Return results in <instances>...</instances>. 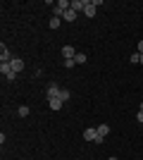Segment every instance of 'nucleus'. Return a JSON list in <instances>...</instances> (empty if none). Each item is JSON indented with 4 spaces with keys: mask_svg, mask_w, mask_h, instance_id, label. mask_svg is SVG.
I'll list each match as a JSON object with an SVG mask.
<instances>
[{
    "mask_svg": "<svg viewBox=\"0 0 143 160\" xmlns=\"http://www.w3.org/2000/svg\"><path fill=\"white\" fill-rule=\"evenodd\" d=\"M69 7H72V2H69V0H57V2H55V7H53V17H60V19H62Z\"/></svg>",
    "mask_w": 143,
    "mask_h": 160,
    "instance_id": "f257e3e1",
    "label": "nucleus"
},
{
    "mask_svg": "<svg viewBox=\"0 0 143 160\" xmlns=\"http://www.w3.org/2000/svg\"><path fill=\"white\" fill-rule=\"evenodd\" d=\"M0 74H2V77H5V79H17V72H14L12 69V65H10V62H0Z\"/></svg>",
    "mask_w": 143,
    "mask_h": 160,
    "instance_id": "f03ea898",
    "label": "nucleus"
},
{
    "mask_svg": "<svg viewBox=\"0 0 143 160\" xmlns=\"http://www.w3.org/2000/svg\"><path fill=\"white\" fill-rule=\"evenodd\" d=\"M76 53H79V50H74V46H62V58H64V60H74Z\"/></svg>",
    "mask_w": 143,
    "mask_h": 160,
    "instance_id": "7ed1b4c3",
    "label": "nucleus"
},
{
    "mask_svg": "<svg viewBox=\"0 0 143 160\" xmlns=\"http://www.w3.org/2000/svg\"><path fill=\"white\" fill-rule=\"evenodd\" d=\"M12 60L14 58H12V53H10V48L2 43V46H0V62H12Z\"/></svg>",
    "mask_w": 143,
    "mask_h": 160,
    "instance_id": "20e7f679",
    "label": "nucleus"
},
{
    "mask_svg": "<svg viewBox=\"0 0 143 160\" xmlns=\"http://www.w3.org/2000/svg\"><path fill=\"white\" fill-rule=\"evenodd\" d=\"M95 132H98V141H102L105 136L110 134V124H105V122H100L98 127H95Z\"/></svg>",
    "mask_w": 143,
    "mask_h": 160,
    "instance_id": "39448f33",
    "label": "nucleus"
},
{
    "mask_svg": "<svg viewBox=\"0 0 143 160\" xmlns=\"http://www.w3.org/2000/svg\"><path fill=\"white\" fill-rule=\"evenodd\" d=\"M60 91H62V88L53 81V84L48 86V93H45V96H48V100H50V98H60Z\"/></svg>",
    "mask_w": 143,
    "mask_h": 160,
    "instance_id": "423d86ee",
    "label": "nucleus"
},
{
    "mask_svg": "<svg viewBox=\"0 0 143 160\" xmlns=\"http://www.w3.org/2000/svg\"><path fill=\"white\" fill-rule=\"evenodd\" d=\"M86 5H88V0H72V10H74L76 14L83 12V10H86Z\"/></svg>",
    "mask_w": 143,
    "mask_h": 160,
    "instance_id": "0eeeda50",
    "label": "nucleus"
},
{
    "mask_svg": "<svg viewBox=\"0 0 143 160\" xmlns=\"http://www.w3.org/2000/svg\"><path fill=\"white\" fill-rule=\"evenodd\" d=\"M83 141H98V132H95L93 127L83 129Z\"/></svg>",
    "mask_w": 143,
    "mask_h": 160,
    "instance_id": "6e6552de",
    "label": "nucleus"
},
{
    "mask_svg": "<svg viewBox=\"0 0 143 160\" xmlns=\"http://www.w3.org/2000/svg\"><path fill=\"white\" fill-rule=\"evenodd\" d=\"M95 12H98V7L93 5V0H88V5H86V10H83V14H86V17H95Z\"/></svg>",
    "mask_w": 143,
    "mask_h": 160,
    "instance_id": "1a4fd4ad",
    "label": "nucleus"
},
{
    "mask_svg": "<svg viewBox=\"0 0 143 160\" xmlns=\"http://www.w3.org/2000/svg\"><path fill=\"white\" fill-rule=\"evenodd\" d=\"M10 65H12V69H14V72H17V74H19L21 69H24V60H19V58H14V60L10 62Z\"/></svg>",
    "mask_w": 143,
    "mask_h": 160,
    "instance_id": "9d476101",
    "label": "nucleus"
},
{
    "mask_svg": "<svg viewBox=\"0 0 143 160\" xmlns=\"http://www.w3.org/2000/svg\"><path fill=\"white\" fill-rule=\"evenodd\" d=\"M48 105H50V110H60V108H62V98H50V100H48Z\"/></svg>",
    "mask_w": 143,
    "mask_h": 160,
    "instance_id": "9b49d317",
    "label": "nucleus"
},
{
    "mask_svg": "<svg viewBox=\"0 0 143 160\" xmlns=\"http://www.w3.org/2000/svg\"><path fill=\"white\" fill-rule=\"evenodd\" d=\"M60 24H62L60 17H50V22H48V27H50V29H60Z\"/></svg>",
    "mask_w": 143,
    "mask_h": 160,
    "instance_id": "f8f14e48",
    "label": "nucleus"
},
{
    "mask_svg": "<svg viewBox=\"0 0 143 160\" xmlns=\"http://www.w3.org/2000/svg\"><path fill=\"white\" fill-rule=\"evenodd\" d=\"M62 19H64V22H74V19H76V12L72 10V7H69L67 12H64V17H62Z\"/></svg>",
    "mask_w": 143,
    "mask_h": 160,
    "instance_id": "ddd939ff",
    "label": "nucleus"
},
{
    "mask_svg": "<svg viewBox=\"0 0 143 160\" xmlns=\"http://www.w3.org/2000/svg\"><path fill=\"white\" fill-rule=\"evenodd\" d=\"M74 62H76V65H83V62H86V53H76Z\"/></svg>",
    "mask_w": 143,
    "mask_h": 160,
    "instance_id": "4468645a",
    "label": "nucleus"
},
{
    "mask_svg": "<svg viewBox=\"0 0 143 160\" xmlns=\"http://www.w3.org/2000/svg\"><path fill=\"white\" fill-rule=\"evenodd\" d=\"M69 96H72V93H69V88H62V91H60V98H62V103H67V100H69Z\"/></svg>",
    "mask_w": 143,
    "mask_h": 160,
    "instance_id": "2eb2a0df",
    "label": "nucleus"
},
{
    "mask_svg": "<svg viewBox=\"0 0 143 160\" xmlns=\"http://www.w3.org/2000/svg\"><path fill=\"white\" fill-rule=\"evenodd\" d=\"M29 112H31V108H29V105H21L19 108V115H21V117H29Z\"/></svg>",
    "mask_w": 143,
    "mask_h": 160,
    "instance_id": "dca6fc26",
    "label": "nucleus"
},
{
    "mask_svg": "<svg viewBox=\"0 0 143 160\" xmlns=\"http://www.w3.org/2000/svg\"><path fill=\"white\" fill-rule=\"evenodd\" d=\"M131 62H134V65H141V55L134 53V55H131Z\"/></svg>",
    "mask_w": 143,
    "mask_h": 160,
    "instance_id": "f3484780",
    "label": "nucleus"
},
{
    "mask_svg": "<svg viewBox=\"0 0 143 160\" xmlns=\"http://www.w3.org/2000/svg\"><path fill=\"white\" fill-rule=\"evenodd\" d=\"M62 65L67 67V69H72V67H76V62H74V60H64V62H62Z\"/></svg>",
    "mask_w": 143,
    "mask_h": 160,
    "instance_id": "a211bd4d",
    "label": "nucleus"
},
{
    "mask_svg": "<svg viewBox=\"0 0 143 160\" xmlns=\"http://www.w3.org/2000/svg\"><path fill=\"white\" fill-rule=\"evenodd\" d=\"M138 55H143V41H138Z\"/></svg>",
    "mask_w": 143,
    "mask_h": 160,
    "instance_id": "6ab92c4d",
    "label": "nucleus"
},
{
    "mask_svg": "<svg viewBox=\"0 0 143 160\" xmlns=\"http://www.w3.org/2000/svg\"><path fill=\"white\" fill-rule=\"evenodd\" d=\"M136 120H138V122H143V110H138V115H136Z\"/></svg>",
    "mask_w": 143,
    "mask_h": 160,
    "instance_id": "aec40b11",
    "label": "nucleus"
},
{
    "mask_svg": "<svg viewBox=\"0 0 143 160\" xmlns=\"http://www.w3.org/2000/svg\"><path fill=\"white\" fill-rule=\"evenodd\" d=\"M138 110H143V103H141V105H138Z\"/></svg>",
    "mask_w": 143,
    "mask_h": 160,
    "instance_id": "412c9836",
    "label": "nucleus"
},
{
    "mask_svg": "<svg viewBox=\"0 0 143 160\" xmlns=\"http://www.w3.org/2000/svg\"><path fill=\"white\" fill-rule=\"evenodd\" d=\"M107 160H117V158H115V155H112V158H107Z\"/></svg>",
    "mask_w": 143,
    "mask_h": 160,
    "instance_id": "4be33fe9",
    "label": "nucleus"
},
{
    "mask_svg": "<svg viewBox=\"0 0 143 160\" xmlns=\"http://www.w3.org/2000/svg\"><path fill=\"white\" fill-rule=\"evenodd\" d=\"M141 67H143V55H141Z\"/></svg>",
    "mask_w": 143,
    "mask_h": 160,
    "instance_id": "5701e85b",
    "label": "nucleus"
}]
</instances>
